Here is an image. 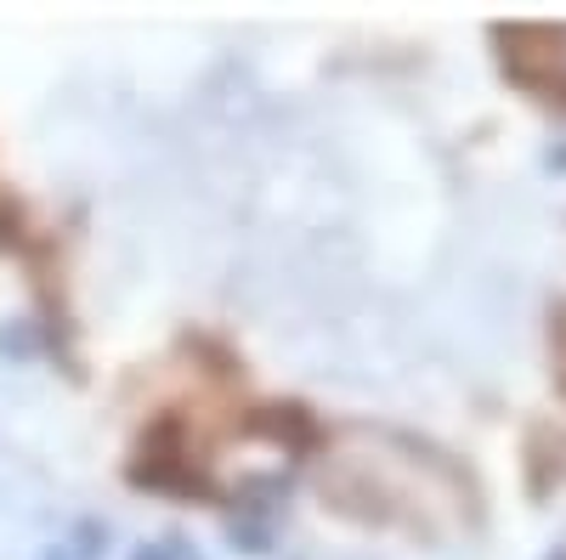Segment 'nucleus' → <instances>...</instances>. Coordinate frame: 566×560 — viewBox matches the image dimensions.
I'll return each mask as SVG.
<instances>
[{
	"instance_id": "nucleus-1",
	"label": "nucleus",
	"mask_w": 566,
	"mask_h": 560,
	"mask_svg": "<svg viewBox=\"0 0 566 560\" xmlns=\"http://www.w3.org/2000/svg\"><path fill=\"white\" fill-rule=\"evenodd\" d=\"M108 543H114V532H108L103 521H80V527H74V538H69L74 560H103V554H108Z\"/></svg>"
},
{
	"instance_id": "nucleus-5",
	"label": "nucleus",
	"mask_w": 566,
	"mask_h": 560,
	"mask_svg": "<svg viewBox=\"0 0 566 560\" xmlns=\"http://www.w3.org/2000/svg\"><path fill=\"white\" fill-rule=\"evenodd\" d=\"M193 560H199V554H193Z\"/></svg>"
},
{
	"instance_id": "nucleus-4",
	"label": "nucleus",
	"mask_w": 566,
	"mask_h": 560,
	"mask_svg": "<svg viewBox=\"0 0 566 560\" xmlns=\"http://www.w3.org/2000/svg\"><path fill=\"white\" fill-rule=\"evenodd\" d=\"M549 560H566V549H555V554H549Z\"/></svg>"
},
{
	"instance_id": "nucleus-2",
	"label": "nucleus",
	"mask_w": 566,
	"mask_h": 560,
	"mask_svg": "<svg viewBox=\"0 0 566 560\" xmlns=\"http://www.w3.org/2000/svg\"><path fill=\"white\" fill-rule=\"evenodd\" d=\"M130 560H181V543H176V538H165V543H142Z\"/></svg>"
},
{
	"instance_id": "nucleus-3",
	"label": "nucleus",
	"mask_w": 566,
	"mask_h": 560,
	"mask_svg": "<svg viewBox=\"0 0 566 560\" xmlns=\"http://www.w3.org/2000/svg\"><path fill=\"white\" fill-rule=\"evenodd\" d=\"M45 560H74V554H63V549H52V554H45Z\"/></svg>"
}]
</instances>
